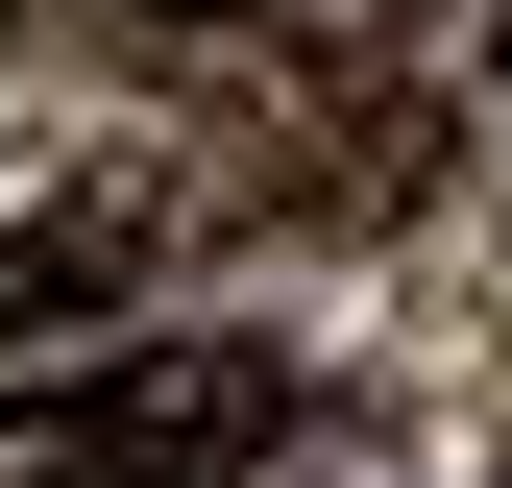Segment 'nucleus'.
Segmentation results:
<instances>
[{"instance_id": "nucleus-1", "label": "nucleus", "mask_w": 512, "mask_h": 488, "mask_svg": "<svg viewBox=\"0 0 512 488\" xmlns=\"http://www.w3.org/2000/svg\"><path fill=\"white\" fill-rule=\"evenodd\" d=\"M293 415L269 342H122L74 391H0V488H244Z\"/></svg>"}, {"instance_id": "nucleus-3", "label": "nucleus", "mask_w": 512, "mask_h": 488, "mask_svg": "<svg viewBox=\"0 0 512 488\" xmlns=\"http://www.w3.org/2000/svg\"><path fill=\"white\" fill-rule=\"evenodd\" d=\"M171 25H220V0H171Z\"/></svg>"}, {"instance_id": "nucleus-4", "label": "nucleus", "mask_w": 512, "mask_h": 488, "mask_svg": "<svg viewBox=\"0 0 512 488\" xmlns=\"http://www.w3.org/2000/svg\"><path fill=\"white\" fill-rule=\"evenodd\" d=\"M488 98H512V49H488Z\"/></svg>"}, {"instance_id": "nucleus-2", "label": "nucleus", "mask_w": 512, "mask_h": 488, "mask_svg": "<svg viewBox=\"0 0 512 488\" xmlns=\"http://www.w3.org/2000/svg\"><path fill=\"white\" fill-rule=\"evenodd\" d=\"M147 293V196H49V220H0V342L25 318H122Z\"/></svg>"}]
</instances>
